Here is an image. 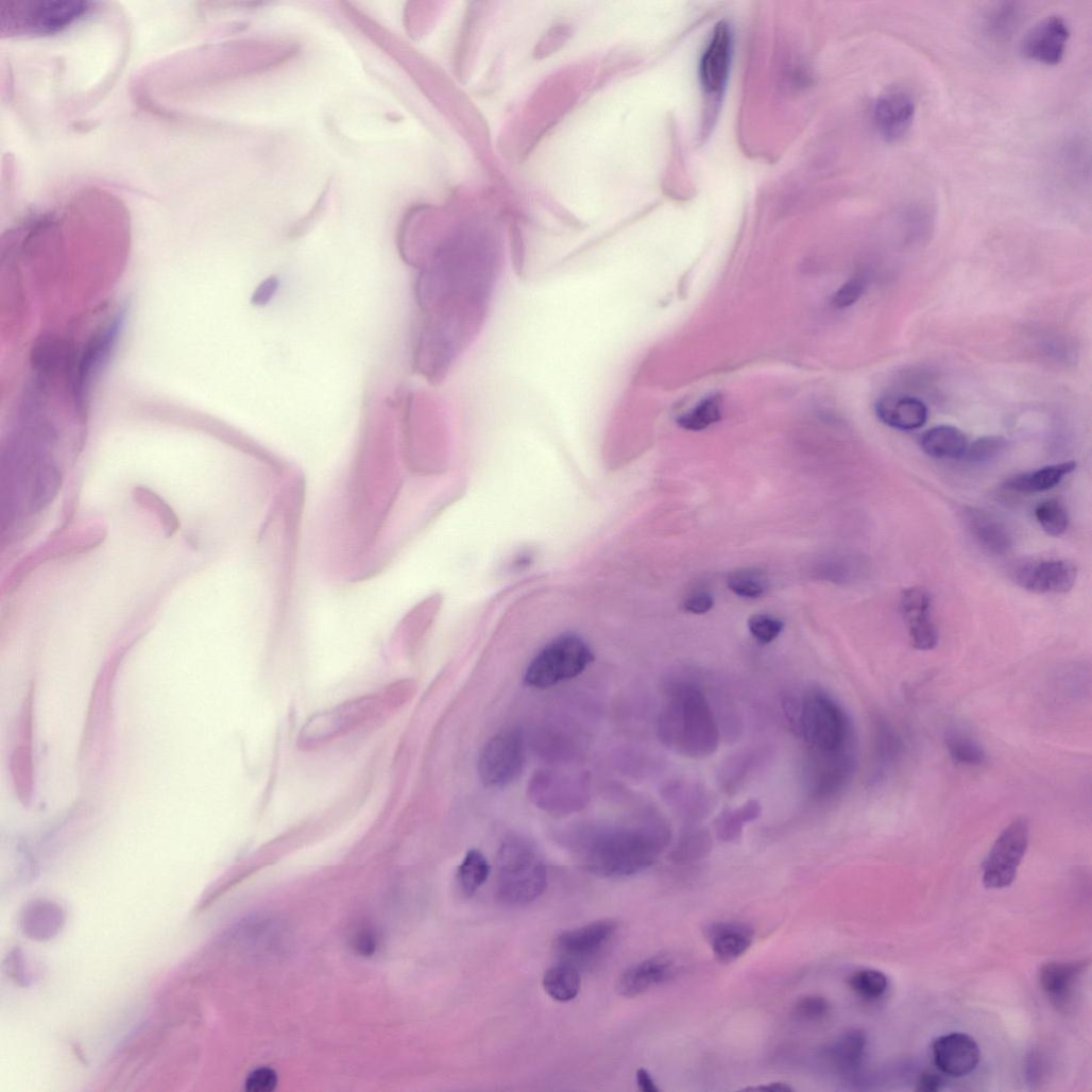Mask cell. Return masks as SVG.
<instances>
[{
	"label": "cell",
	"instance_id": "6da1fadb",
	"mask_svg": "<svg viewBox=\"0 0 1092 1092\" xmlns=\"http://www.w3.org/2000/svg\"><path fill=\"white\" fill-rule=\"evenodd\" d=\"M671 840L660 821L596 831L578 841L577 855L590 872L608 878L639 874L652 867Z\"/></svg>",
	"mask_w": 1092,
	"mask_h": 1092
},
{
	"label": "cell",
	"instance_id": "7a4b0ae2",
	"mask_svg": "<svg viewBox=\"0 0 1092 1092\" xmlns=\"http://www.w3.org/2000/svg\"><path fill=\"white\" fill-rule=\"evenodd\" d=\"M658 735L667 748L686 757L704 758L717 751L719 722L700 686L689 682L668 684Z\"/></svg>",
	"mask_w": 1092,
	"mask_h": 1092
},
{
	"label": "cell",
	"instance_id": "3957f363",
	"mask_svg": "<svg viewBox=\"0 0 1092 1092\" xmlns=\"http://www.w3.org/2000/svg\"><path fill=\"white\" fill-rule=\"evenodd\" d=\"M788 714L807 750L834 752L857 748L850 716L840 703L823 689H811L798 703L789 702Z\"/></svg>",
	"mask_w": 1092,
	"mask_h": 1092
},
{
	"label": "cell",
	"instance_id": "277c9868",
	"mask_svg": "<svg viewBox=\"0 0 1092 1092\" xmlns=\"http://www.w3.org/2000/svg\"><path fill=\"white\" fill-rule=\"evenodd\" d=\"M548 885V872L535 848L519 837L505 840L496 859V897L507 906L535 902Z\"/></svg>",
	"mask_w": 1092,
	"mask_h": 1092
},
{
	"label": "cell",
	"instance_id": "5b68a950",
	"mask_svg": "<svg viewBox=\"0 0 1092 1092\" xmlns=\"http://www.w3.org/2000/svg\"><path fill=\"white\" fill-rule=\"evenodd\" d=\"M85 2L0 4V32L8 36H45L62 32L91 12Z\"/></svg>",
	"mask_w": 1092,
	"mask_h": 1092
},
{
	"label": "cell",
	"instance_id": "8992f818",
	"mask_svg": "<svg viewBox=\"0 0 1092 1092\" xmlns=\"http://www.w3.org/2000/svg\"><path fill=\"white\" fill-rule=\"evenodd\" d=\"M588 644L578 635L560 636L546 645L528 665L524 682L546 689L581 676L594 662Z\"/></svg>",
	"mask_w": 1092,
	"mask_h": 1092
},
{
	"label": "cell",
	"instance_id": "52a82bcc",
	"mask_svg": "<svg viewBox=\"0 0 1092 1092\" xmlns=\"http://www.w3.org/2000/svg\"><path fill=\"white\" fill-rule=\"evenodd\" d=\"M857 764V748L834 752L807 750L802 765L806 795L817 801L839 795L852 781Z\"/></svg>",
	"mask_w": 1092,
	"mask_h": 1092
},
{
	"label": "cell",
	"instance_id": "ba28073f",
	"mask_svg": "<svg viewBox=\"0 0 1092 1092\" xmlns=\"http://www.w3.org/2000/svg\"><path fill=\"white\" fill-rule=\"evenodd\" d=\"M528 792L531 801L545 812L568 814L587 804L590 785L581 772L545 769L532 778Z\"/></svg>",
	"mask_w": 1092,
	"mask_h": 1092
},
{
	"label": "cell",
	"instance_id": "9c48e42d",
	"mask_svg": "<svg viewBox=\"0 0 1092 1092\" xmlns=\"http://www.w3.org/2000/svg\"><path fill=\"white\" fill-rule=\"evenodd\" d=\"M525 761L526 745L522 731L506 729L494 735L482 748L478 758V774L488 787H505L519 777Z\"/></svg>",
	"mask_w": 1092,
	"mask_h": 1092
},
{
	"label": "cell",
	"instance_id": "30bf717a",
	"mask_svg": "<svg viewBox=\"0 0 1092 1092\" xmlns=\"http://www.w3.org/2000/svg\"><path fill=\"white\" fill-rule=\"evenodd\" d=\"M1029 844V822L1014 819L999 836L983 865L986 888L999 890L1012 885Z\"/></svg>",
	"mask_w": 1092,
	"mask_h": 1092
},
{
	"label": "cell",
	"instance_id": "8fae6325",
	"mask_svg": "<svg viewBox=\"0 0 1092 1092\" xmlns=\"http://www.w3.org/2000/svg\"><path fill=\"white\" fill-rule=\"evenodd\" d=\"M1070 37L1067 21L1061 16L1051 15L1026 32L1020 42V52L1030 62L1056 66L1064 57Z\"/></svg>",
	"mask_w": 1092,
	"mask_h": 1092
},
{
	"label": "cell",
	"instance_id": "7c38bea8",
	"mask_svg": "<svg viewBox=\"0 0 1092 1092\" xmlns=\"http://www.w3.org/2000/svg\"><path fill=\"white\" fill-rule=\"evenodd\" d=\"M617 928L616 921L601 920L565 932L556 940V953L563 962L575 967L590 963L601 955L614 938Z\"/></svg>",
	"mask_w": 1092,
	"mask_h": 1092
},
{
	"label": "cell",
	"instance_id": "4fadbf2b",
	"mask_svg": "<svg viewBox=\"0 0 1092 1092\" xmlns=\"http://www.w3.org/2000/svg\"><path fill=\"white\" fill-rule=\"evenodd\" d=\"M916 114L917 103L912 95L903 88H892L876 100L873 120L886 142L898 143L909 134Z\"/></svg>",
	"mask_w": 1092,
	"mask_h": 1092
},
{
	"label": "cell",
	"instance_id": "5bb4252c",
	"mask_svg": "<svg viewBox=\"0 0 1092 1092\" xmlns=\"http://www.w3.org/2000/svg\"><path fill=\"white\" fill-rule=\"evenodd\" d=\"M932 607V597L924 588L912 587L902 594V617L910 643L919 651H932L939 644V631L933 620Z\"/></svg>",
	"mask_w": 1092,
	"mask_h": 1092
},
{
	"label": "cell",
	"instance_id": "9a60e30c",
	"mask_svg": "<svg viewBox=\"0 0 1092 1092\" xmlns=\"http://www.w3.org/2000/svg\"><path fill=\"white\" fill-rule=\"evenodd\" d=\"M733 51L731 29L720 22L713 32L700 64V81L703 91L711 97L718 96L726 87Z\"/></svg>",
	"mask_w": 1092,
	"mask_h": 1092
},
{
	"label": "cell",
	"instance_id": "2e32d148",
	"mask_svg": "<svg viewBox=\"0 0 1092 1092\" xmlns=\"http://www.w3.org/2000/svg\"><path fill=\"white\" fill-rule=\"evenodd\" d=\"M1076 577V567L1067 561H1042L1020 567L1014 579L1023 590L1044 595L1070 592Z\"/></svg>",
	"mask_w": 1092,
	"mask_h": 1092
},
{
	"label": "cell",
	"instance_id": "e0dca14e",
	"mask_svg": "<svg viewBox=\"0 0 1092 1092\" xmlns=\"http://www.w3.org/2000/svg\"><path fill=\"white\" fill-rule=\"evenodd\" d=\"M1090 966L1088 959L1072 962H1050L1039 972L1041 989L1054 1007L1069 1011L1075 1001L1079 982Z\"/></svg>",
	"mask_w": 1092,
	"mask_h": 1092
},
{
	"label": "cell",
	"instance_id": "ac0fdd59",
	"mask_svg": "<svg viewBox=\"0 0 1092 1092\" xmlns=\"http://www.w3.org/2000/svg\"><path fill=\"white\" fill-rule=\"evenodd\" d=\"M933 1056L941 1073L961 1077L975 1070L980 1059V1051L971 1036L952 1033L934 1041Z\"/></svg>",
	"mask_w": 1092,
	"mask_h": 1092
},
{
	"label": "cell",
	"instance_id": "d6986e66",
	"mask_svg": "<svg viewBox=\"0 0 1092 1092\" xmlns=\"http://www.w3.org/2000/svg\"><path fill=\"white\" fill-rule=\"evenodd\" d=\"M676 972V962L670 957L653 956L627 969L618 978L616 989L625 997H636L668 982Z\"/></svg>",
	"mask_w": 1092,
	"mask_h": 1092
},
{
	"label": "cell",
	"instance_id": "ffe728a7",
	"mask_svg": "<svg viewBox=\"0 0 1092 1092\" xmlns=\"http://www.w3.org/2000/svg\"><path fill=\"white\" fill-rule=\"evenodd\" d=\"M1023 20L1019 3L999 2L984 8L977 18V31L983 40L993 46L1009 42Z\"/></svg>",
	"mask_w": 1092,
	"mask_h": 1092
},
{
	"label": "cell",
	"instance_id": "44dd1931",
	"mask_svg": "<svg viewBox=\"0 0 1092 1092\" xmlns=\"http://www.w3.org/2000/svg\"><path fill=\"white\" fill-rule=\"evenodd\" d=\"M875 412L886 426L914 431L922 428L928 420L927 406L919 398L908 395H886L877 400Z\"/></svg>",
	"mask_w": 1092,
	"mask_h": 1092
},
{
	"label": "cell",
	"instance_id": "7402d4cb",
	"mask_svg": "<svg viewBox=\"0 0 1092 1092\" xmlns=\"http://www.w3.org/2000/svg\"><path fill=\"white\" fill-rule=\"evenodd\" d=\"M705 937L716 959L729 965L747 953L753 943L754 931L741 922H717L705 928Z\"/></svg>",
	"mask_w": 1092,
	"mask_h": 1092
},
{
	"label": "cell",
	"instance_id": "603a6c76",
	"mask_svg": "<svg viewBox=\"0 0 1092 1092\" xmlns=\"http://www.w3.org/2000/svg\"><path fill=\"white\" fill-rule=\"evenodd\" d=\"M967 527L982 548L994 556L1007 553L1012 536L1007 526L993 514L976 508L965 511Z\"/></svg>",
	"mask_w": 1092,
	"mask_h": 1092
},
{
	"label": "cell",
	"instance_id": "cb8c5ba5",
	"mask_svg": "<svg viewBox=\"0 0 1092 1092\" xmlns=\"http://www.w3.org/2000/svg\"><path fill=\"white\" fill-rule=\"evenodd\" d=\"M867 1047L866 1033L859 1028H851L842 1033L827 1048V1060L838 1074L854 1078L863 1069Z\"/></svg>",
	"mask_w": 1092,
	"mask_h": 1092
},
{
	"label": "cell",
	"instance_id": "d4e9b609",
	"mask_svg": "<svg viewBox=\"0 0 1092 1092\" xmlns=\"http://www.w3.org/2000/svg\"><path fill=\"white\" fill-rule=\"evenodd\" d=\"M923 451L932 458L940 460L963 459L969 442L966 434L954 426L934 427L920 439Z\"/></svg>",
	"mask_w": 1092,
	"mask_h": 1092
},
{
	"label": "cell",
	"instance_id": "484cf974",
	"mask_svg": "<svg viewBox=\"0 0 1092 1092\" xmlns=\"http://www.w3.org/2000/svg\"><path fill=\"white\" fill-rule=\"evenodd\" d=\"M668 799L690 823H697L707 816L713 805L712 796L703 786L686 781L669 786Z\"/></svg>",
	"mask_w": 1092,
	"mask_h": 1092
},
{
	"label": "cell",
	"instance_id": "4316f807",
	"mask_svg": "<svg viewBox=\"0 0 1092 1092\" xmlns=\"http://www.w3.org/2000/svg\"><path fill=\"white\" fill-rule=\"evenodd\" d=\"M1075 468L1076 463L1073 461L1047 465L1008 479L1005 488L1022 494L1045 492L1058 485Z\"/></svg>",
	"mask_w": 1092,
	"mask_h": 1092
},
{
	"label": "cell",
	"instance_id": "83f0119b",
	"mask_svg": "<svg viewBox=\"0 0 1092 1092\" xmlns=\"http://www.w3.org/2000/svg\"><path fill=\"white\" fill-rule=\"evenodd\" d=\"M713 850V838L706 829L690 826L683 831L672 853L677 865H693L707 858Z\"/></svg>",
	"mask_w": 1092,
	"mask_h": 1092
},
{
	"label": "cell",
	"instance_id": "f1b7e54d",
	"mask_svg": "<svg viewBox=\"0 0 1092 1092\" xmlns=\"http://www.w3.org/2000/svg\"><path fill=\"white\" fill-rule=\"evenodd\" d=\"M542 985L553 1000L566 1003L579 995L581 975L577 967L562 962L545 972Z\"/></svg>",
	"mask_w": 1092,
	"mask_h": 1092
},
{
	"label": "cell",
	"instance_id": "f546056e",
	"mask_svg": "<svg viewBox=\"0 0 1092 1092\" xmlns=\"http://www.w3.org/2000/svg\"><path fill=\"white\" fill-rule=\"evenodd\" d=\"M761 813V804L755 800H749L735 809H724L715 822L718 839L727 843L737 841L745 825L755 821Z\"/></svg>",
	"mask_w": 1092,
	"mask_h": 1092
},
{
	"label": "cell",
	"instance_id": "4dcf8cb0",
	"mask_svg": "<svg viewBox=\"0 0 1092 1092\" xmlns=\"http://www.w3.org/2000/svg\"><path fill=\"white\" fill-rule=\"evenodd\" d=\"M948 752L957 765L982 766L987 760V752L982 744L967 732L952 730L945 737Z\"/></svg>",
	"mask_w": 1092,
	"mask_h": 1092
},
{
	"label": "cell",
	"instance_id": "1f68e13d",
	"mask_svg": "<svg viewBox=\"0 0 1092 1092\" xmlns=\"http://www.w3.org/2000/svg\"><path fill=\"white\" fill-rule=\"evenodd\" d=\"M490 872L491 867L483 854L477 850L470 851L457 875L462 893L467 898L473 897L488 881Z\"/></svg>",
	"mask_w": 1092,
	"mask_h": 1092
},
{
	"label": "cell",
	"instance_id": "d6a6232c",
	"mask_svg": "<svg viewBox=\"0 0 1092 1092\" xmlns=\"http://www.w3.org/2000/svg\"><path fill=\"white\" fill-rule=\"evenodd\" d=\"M722 400L712 395L699 403L692 411L678 420V424L686 430L701 431L721 420Z\"/></svg>",
	"mask_w": 1092,
	"mask_h": 1092
},
{
	"label": "cell",
	"instance_id": "836d02e7",
	"mask_svg": "<svg viewBox=\"0 0 1092 1092\" xmlns=\"http://www.w3.org/2000/svg\"><path fill=\"white\" fill-rule=\"evenodd\" d=\"M900 739L893 729L885 721H878L875 736V775L885 774L897 761L900 753Z\"/></svg>",
	"mask_w": 1092,
	"mask_h": 1092
},
{
	"label": "cell",
	"instance_id": "e575fe53",
	"mask_svg": "<svg viewBox=\"0 0 1092 1092\" xmlns=\"http://www.w3.org/2000/svg\"><path fill=\"white\" fill-rule=\"evenodd\" d=\"M851 989L864 1000L874 1002L881 1000L888 991L889 979L885 973L866 969L851 975L849 978Z\"/></svg>",
	"mask_w": 1092,
	"mask_h": 1092
},
{
	"label": "cell",
	"instance_id": "d590c367",
	"mask_svg": "<svg viewBox=\"0 0 1092 1092\" xmlns=\"http://www.w3.org/2000/svg\"><path fill=\"white\" fill-rule=\"evenodd\" d=\"M729 590L745 599H757L765 595L768 580L758 569H744L732 574L728 580Z\"/></svg>",
	"mask_w": 1092,
	"mask_h": 1092
},
{
	"label": "cell",
	"instance_id": "8d00e7d4",
	"mask_svg": "<svg viewBox=\"0 0 1092 1092\" xmlns=\"http://www.w3.org/2000/svg\"><path fill=\"white\" fill-rule=\"evenodd\" d=\"M1035 516L1041 528L1052 536L1063 534L1069 527V515L1064 507L1057 500L1040 502Z\"/></svg>",
	"mask_w": 1092,
	"mask_h": 1092
},
{
	"label": "cell",
	"instance_id": "74e56055",
	"mask_svg": "<svg viewBox=\"0 0 1092 1092\" xmlns=\"http://www.w3.org/2000/svg\"><path fill=\"white\" fill-rule=\"evenodd\" d=\"M754 755L751 752L739 753L724 763L719 772V783L724 790L731 792L739 787L755 764Z\"/></svg>",
	"mask_w": 1092,
	"mask_h": 1092
},
{
	"label": "cell",
	"instance_id": "f35d334b",
	"mask_svg": "<svg viewBox=\"0 0 1092 1092\" xmlns=\"http://www.w3.org/2000/svg\"><path fill=\"white\" fill-rule=\"evenodd\" d=\"M1007 444V440L999 436L980 438L969 444L963 459L975 465L987 464L997 459L1006 450Z\"/></svg>",
	"mask_w": 1092,
	"mask_h": 1092
},
{
	"label": "cell",
	"instance_id": "ab89813d",
	"mask_svg": "<svg viewBox=\"0 0 1092 1092\" xmlns=\"http://www.w3.org/2000/svg\"><path fill=\"white\" fill-rule=\"evenodd\" d=\"M832 1006L822 995L811 994L800 997L794 1007L795 1016L806 1022H821L831 1014Z\"/></svg>",
	"mask_w": 1092,
	"mask_h": 1092
},
{
	"label": "cell",
	"instance_id": "60d3db41",
	"mask_svg": "<svg viewBox=\"0 0 1092 1092\" xmlns=\"http://www.w3.org/2000/svg\"><path fill=\"white\" fill-rule=\"evenodd\" d=\"M784 624L770 615H754L748 620L751 635L761 644H770L779 637Z\"/></svg>",
	"mask_w": 1092,
	"mask_h": 1092
},
{
	"label": "cell",
	"instance_id": "b9f144b4",
	"mask_svg": "<svg viewBox=\"0 0 1092 1092\" xmlns=\"http://www.w3.org/2000/svg\"><path fill=\"white\" fill-rule=\"evenodd\" d=\"M867 289V279L857 276L847 283L835 295L834 306L838 309H847L854 306L863 297Z\"/></svg>",
	"mask_w": 1092,
	"mask_h": 1092
},
{
	"label": "cell",
	"instance_id": "7bdbcfd3",
	"mask_svg": "<svg viewBox=\"0 0 1092 1092\" xmlns=\"http://www.w3.org/2000/svg\"><path fill=\"white\" fill-rule=\"evenodd\" d=\"M278 1076L275 1071L261 1068L252 1072L245 1081V1088L250 1092H270L276 1088Z\"/></svg>",
	"mask_w": 1092,
	"mask_h": 1092
},
{
	"label": "cell",
	"instance_id": "ee69618b",
	"mask_svg": "<svg viewBox=\"0 0 1092 1092\" xmlns=\"http://www.w3.org/2000/svg\"><path fill=\"white\" fill-rule=\"evenodd\" d=\"M714 607V598L711 594L700 592L689 596L683 608L687 613L695 615H703L709 613Z\"/></svg>",
	"mask_w": 1092,
	"mask_h": 1092
},
{
	"label": "cell",
	"instance_id": "f6af8a7d",
	"mask_svg": "<svg viewBox=\"0 0 1092 1092\" xmlns=\"http://www.w3.org/2000/svg\"><path fill=\"white\" fill-rule=\"evenodd\" d=\"M279 288V280L275 277L268 278L257 289L253 297V304L256 306L267 305L273 296H275Z\"/></svg>",
	"mask_w": 1092,
	"mask_h": 1092
},
{
	"label": "cell",
	"instance_id": "bcb514c9",
	"mask_svg": "<svg viewBox=\"0 0 1092 1092\" xmlns=\"http://www.w3.org/2000/svg\"><path fill=\"white\" fill-rule=\"evenodd\" d=\"M944 1080L941 1074L935 1071H925L921 1074L917 1090L922 1092H938L942 1090Z\"/></svg>",
	"mask_w": 1092,
	"mask_h": 1092
},
{
	"label": "cell",
	"instance_id": "7dc6e473",
	"mask_svg": "<svg viewBox=\"0 0 1092 1092\" xmlns=\"http://www.w3.org/2000/svg\"><path fill=\"white\" fill-rule=\"evenodd\" d=\"M636 1081L639 1090L644 1092H659L655 1080L646 1069H639L636 1073Z\"/></svg>",
	"mask_w": 1092,
	"mask_h": 1092
},
{
	"label": "cell",
	"instance_id": "c3c4849f",
	"mask_svg": "<svg viewBox=\"0 0 1092 1092\" xmlns=\"http://www.w3.org/2000/svg\"><path fill=\"white\" fill-rule=\"evenodd\" d=\"M753 1089L754 1090H767V1091H770V1092H790V1091H794V1089L789 1085H787L785 1082H780V1081H778V1082H770L768 1085H763V1086H760V1087H755Z\"/></svg>",
	"mask_w": 1092,
	"mask_h": 1092
}]
</instances>
